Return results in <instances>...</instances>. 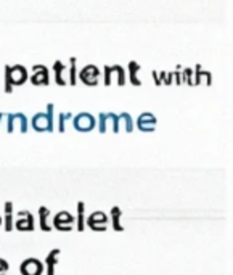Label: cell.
I'll use <instances>...</instances> for the list:
<instances>
[{
  "label": "cell",
  "mask_w": 233,
  "mask_h": 275,
  "mask_svg": "<svg viewBox=\"0 0 233 275\" xmlns=\"http://www.w3.org/2000/svg\"><path fill=\"white\" fill-rule=\"evenodd\" d=\"M76 219L73 214H69L68 211H60L58 214H55L53 217V229L60 230V232H71V230L74 229V224Z\"/></svg>",
  "instance_id": "cell-2"
},
{
  "label": "cell",
  "mask_w": 233,
  "mask_h": 275,
  "mask_svg": "<svg viewBox=\"0 0 233 275\" xmlns=\"http://www.w3.org/2000/svg\"><path fill=\"white\" fill-rule=\"evenodd\" d=\"M10 73H12V84L15 85H23L24 82L29 79V73L23 64H13L10 66Z\"/></svg>",
  "instance_id": "cell-12"
},
{
  "label": "cell",
  "mask_w": 233,
  "mask_h": 275,
  "mask_svg": "<svg viewBox=\"0 0 233 275\" xmlns=\"http://www.w3.org/2000/svg\"><path fill=\"white\" fill-rule=\"evenodd\" d=\"M203 78L208 79V85L212 84V79H211V71H203L201 64H196L195 66V81H193V85H198Z\"/></svg>",
  "instance_id": "cell-20"
},
{
  "label": "cell",
  "mask_w": 233,
  "mask_h": 275,
  "mask_svg": "<svg viewBox=\"0 0 233 275\" xmlns=\"http://www.w3.org/2000/svg\"><path fill=\"white\" fill-rule=\"evenodd\" d=\"M2 222L5 224V230L12 232L13 230V203L12 201L5 203V217L2 219Z\"/></svg>",
  "instance_id": "cell-17"
},
{
  "label": "cell",
  "mask_w": 233,
  "mask_h": 275,
  "mask_svg": "<svg viewBox=\"0 0 233 275\" xmlns=\"http://www.w3.org/2000/svg\"><path fill=\"white\" fill-rule=\"evenodd\" d=\"M71 116H73L71 113H62V114H60V116H58V132H64L66 121H68Z\"/></svg>",
  "instance_id": "cell-26"
},
{
  "label": "cell",
  "mask_w": 233,
  "mask_h": 275,
  "mask_svg": "<svg viewBox=\"0 0 233 275\" xmlns=\"http://www.w3.org/2000/svg\"><path fill=\"white\" fill-rule=\"evenodd\" d=\"M156 118L151 113H142L137 119V127L142 132H153L156 127Z\"/></svg>",
  "instance_id": "cell-13"
},
{
  "label": "cell",
  "mask_w": 233,
  "mask_h": 275,
  "mask_svg": "<svg viewBox=\"0 0 233 275\" xmlns=\"http://www.w3.org/2000/svg\"><path fill=\"white\" fill-rule=\"evenodd\" d=\"M111 123L113 124V132L114 134H118L121 130V116L119 114H114V113H100L98 114V130L105 134V132L108 130L106 124Z\"/></svg>",
  "instance_id": "cell-5"
},
{
  "label": "cell",
  "mask_w": 233,
  "mask_h": 275,
  "mask_svg": "<svg viewBox=\"0 0 233 275\" xmlns=\"http://www.w3.org/2000/svg\"><path fill=\"white\" fill-rule=\"evenodd\" d=\"M5 92L12 93L13 92V84H12V73H10V64L5 66Z\"/></svg>",
  "instance_id": "cell-23"
},
{
  "label": "cell",
  "mask_w": 233,
  "mask_h": 275,
  "mask_svg": "<svg viewBox=\"0 0 233 275\" xmlns=\"http://www.w3.org/2000/svg\"><path fill=\"white\" fill-rule=\"evenodd\" d=\"M20 124V130L26 134L27 132V118L24 116L23 113H10L7 114V132L12 134L15 130V126Z\"/></svg>",
  "instance_id": "cell-11"
},
{
  "label": "cell",
  "mask_w": 233,
  "mask_h": 275,
  "mask_svg": "<svg viewBox=\"0 0 233 275\" xmlns=\"http://www.w3.org/2000/svg\"><path fill=\"white\" fill-rule=\"evenodd\" d=\"M53 103H48L43 113H37L31 119V126L36 132H52L53 130Z\"/></svg>",
  "instance_id": "cell-1"
},
{
  "label": "cell",
  "mask_w": 233,
  "mask_h": 275,
  "mask_svg": "<svg viewBox=\"0 0 233 275\" xmlns=\"http://www.w3.org/2000/svg\"><path fill=\"white\" fill-rule=\"evenodd\" d=\"M142 69V66L138 64L137 62H129V81L132 85L135 87H140L142 85V79L137 78V73Z\"/></svg>",
  "instance_id": "cell-19"
},
{
  "label": "cell",
  "mask_w": 233,
  "mask_h": 275,
  "mask_svg": "<svg viewBox=\"0 0 233 275\" xmlns=\"http://www.w3.org/2000/svg\"><path fill=\"white\" fill-rule=\"evenodd\" d=\"M69 81L68 84L69 85H76L77 84V71H76V66H77V58L76 57H71L69 58Z\"/></svg>",
  "instance_id": "cell-22"
},
{
  "label": "cell",
  "mask_w": 233,
  "mask_h": 275,
  "mask_svg": "<svg viewBox=\"0 0 233 275\" xmlns=\"http://www.w3.org/2000/svg\"><path fill=\"white\" fill-rule=\"evenodd\" d=\"M58 257H60V250H58V248L52 250V251H50L48 254H47L45 262H43L47 275H55V266L58 264Z\"/></svg>",
  "instance_id": "cell-14"
},
{
  "label": "cell",
  "mask_w": 233,
  "mask_h": 275,
  "mask_svg": "<svg viewBox=\"0 0 233 275\" xmlns=\"http://www.w3.org/2000/svg\"><path fill=\"white\" fill-rule=\"evenodd\" d=\"M52 69H53V73H55V82H57L58 85H66V84H68V81L63 78L64 71H66V66L62 62H60V60H57V62L53 63Z\"/></svg>",
  "instance_id": "cell-15"
},
{
  "label": "cell",
  "mask_w": 233,
  "mask_h": 275,
  "mask_svg": "<svg viewBox=\"0 0 233 275\" xmlns=\"http://www.w3.org/2000/svg\"><path fill=\"white\" fill-rule=\"evenodd\" d=\"M73 126H74V129L79 132H90L95 129L97 119L95 116H92L90 113H79L77 116H74Z\"/></svg>",
  "instance_id": "cell-3"
},
{
  "label": "cell",
  "mask_w": 233,
  "mask_h": 275,
  "mask_svg": "<svg viewBox=\"0 0 233 275\" xmlns=\"http://www.w3.org/2000/svg\"><path fill=\"white\" fill-rule=\"evenodd\" d=\"M116 74L118 78V85H126V69L121 64H114V66H103V78H105V85H111V76Z\"/></svg>",
  "instance_id": "cell-6"
},
{
  "label": "cell",
  "mask_w": 233,
  "mask_h": 275,
  "mask_svg": "<svg viewBox=\"0 0 233 275\" xmlns=\"http://www.w3.org/2000/svg\"><path fill=\"white\" fill-rule=\"evenodd\" d=\"M182 74V84H188V85H193V69L191 68H185L180 71Z\"/></svg>",
  "instance_id": "cell-25"
},
{
  "label": "cell",
  "mask_w": 233,
  "mask_h": 275,
  "mask_svg": "<svg viewBox=\"0 0 233 275\" xmlns=\"http://www.w3.org/2000/svg\"><path fill=\"white\" fill-rule=\"evenodd\" d=\"M0 225H2V216H0Z\"/></svg>",
  "instance_id": "cell-30"
},
{
  "label": "cell",
  "mask_w": 233,
  "mask_h": 275,
  "mask_svg": "<svg viewBox=\"0 0 233 275\" xmlns=\"http://www.w3.org/2000/svg\"><path fill=\"white\" fill-rule=\"evenodd\" d=\"M121 216H123V212H121L119 206L111 208V224H113V229L116 232H123L124 230V225L121 224Z\"/></svg>",
  "instance_id": "cell-18"
},
{
  "label": "cell",
  "mask_w": 233,
  "mask_h": 275,
  "mask_svg": "<svg viewBox=\"0 0 233 275\" xmlns=\"http://www.w3.org/2000/svg\"><path fill=\"white\" fill-rule=\"evenodd\" d=\"M151 76H153V81H154V84H156V85H161V79H159V74L156 73V71H153V73H151Z\"/></svg>",
  "instance_id": "cell-28"
},
{
  "label": "cell",
  "mask_w": 233,
  "mask_h": 275,
  "mask_svg": "<svg viewBox=\"0 0 233 275\" xmlns=\"http://www.w3.org/2000/svg\"><path fill=\"white\" fill-rule=\"evenodd\" d=\"M48 216H50V211L47 206L39 208V225H41V229L43 232H50V230L53 229L52 224H48Z\"/></svg>",
  "instance_id": "cell-16"
},
{
  "label": "cell",
  "mask_w": 233,
  "mask_h": 275,
  "mask_svg": "<svg viewBox=\"0 0 233 275\" xmlns=\"http://www.w3.org/2000/svg\"><path fill=\"white\" fill-rule=\"evenodd\" d=\"M85 229V205L84 201L77 203V230L82 232Z\"/></svg>",
  "instance_id": "cell-21"
},
{
  "label": "cell",
  "mask_w": 233,
  "mask_h": 275,
  "mask_svg": "<svg viewBox=\"0 0 233 275\" xmlns=\"http://www.w3.org/2000/svg\"><path fill=\"white\" fill-rule=\"evenodd\" d=\"M8 272V262L0 257V275H7Z\"/></svg>",
  "instance_id": "cell-27"
},
{
  "label": "cell",
  "mask_w": 233,
  "mask_h": 275,
  "mask_svg": "<svg viewBox=\"0 0 233 275\" xmlns=\"http://www.w3.org/2000/svg\"><path fill=\"white\" fill-rule=\"evenodd\" d=\"M48 68L43 64H34L32 66V74L29 76V81L32 85H48L50 78H48Z\"/></svg>",
  "instance_id": "cell-8"
},
{
  "label": "cell",
  "mask_w": 233,
  "mask_h": 275,
  "mask_svg": "<svg viewBox=\"0 0 233 275\" xmlns=\"http://www.w3.org/2000/svg\"><path fill=\"white\" fill-rule=\"evenodd\" d=\"M3 116H5V114H3V113H0V123H2V119H3Z\"/></svg>",
  "instance_id": "cell-29"
},
{
  "label": "cell",
  "mask_w": 233,
  "mask_h": 275,
  "mask_svg": "<svg viewBox=\"0 0 233 275\" xmlns=\"http://www.w3.org/2000/svg\"><path fill=\"white\" fill-rule=\"evenodd\" d=\"M98 78H100V69L95 64H87L79 73L81 82H84L85 85H90V87H95L98 84Z\"/></svg>",
  "instance_id": "cell-9"
},
{
  "label": "cell",
  "mask_w": 233,
  "mask_h": 275,
  "mask_svg": "<svg viewBox=\"0 0 233 275\" xmlns=\"http://www.w3.org/2000/svg\"><path fill=\"white\" fill-rule=\"evenodd\" d=\"M119 116H121V123H124V129H126L127 132H132V130H134V121H132V118H130L129 113H121Z\"/></svg>",
  "instance_id": "cell-24"
},
{
  "label": "cell",
  "mask_w": 233,
  "mask_h": 275,
  "mask_svg": "<svg viewBox=\"0 0 233 275\" xmlns=\"http://www.w3.org/2000/svg\"><path fill=\"white\" fill-rule=\"evenodd\" d=\"M43 271H45V266L37 257H27L20 266L21 275H42Z\"/></svg>",
  "instance_id": "cell-4"
},
{
  "label": "cell",
  "mask_w": 233,
  "mask_h": 275,
  "mask_svg": "<svg viewBox=\"0 0 233 275\" xmlns=\"http://www.w3.org/2000/svg\"><path fill=\"white\" fill-rule=\"evenodd\" d=\"M108 221H109V217L106 216V214L102 212V211H95L87 217L85 224L93 230V232H105V230H106Z\"/></svg>",
  "instance_id": "cell-7"
},
{
  "label": "cell",
  "mask_w": 233,
  "mask_h": 275,
  "mask_svg": "<svg viewBox=\"0 0 233 275\" xmlns=\"http://www.w3.org/2000/svg\"><path fill=\"white\" fill-rule=\"evenodd\" d=\"M13 227L20 232H32L34 230V216L29 211H20Z\"/></svg>",
  "instance_id": "cell-10"
}]
</instances>
